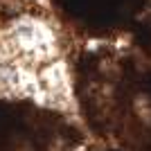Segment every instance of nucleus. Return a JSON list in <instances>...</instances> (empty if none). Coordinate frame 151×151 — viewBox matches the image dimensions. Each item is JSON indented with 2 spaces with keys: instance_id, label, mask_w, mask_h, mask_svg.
Here are the masks:
<instances>
[{
  "instance_id": "obj_1",
  "label": "nucleus",
  "mask_w": 151,
  "mask_h": 151,
  "mask_svg": "<svg viewBox=\"0 0 151 151\" xmlns=\"http://www.w3.org/2000/svg\"><path fill=\"white\" fill-rule=\"evenodd\" d=\"M14 38L20 50L29 52L34 57H47L52 50V32L36 20H23L14 27Z\"/></svg>"
}]
</instances>
